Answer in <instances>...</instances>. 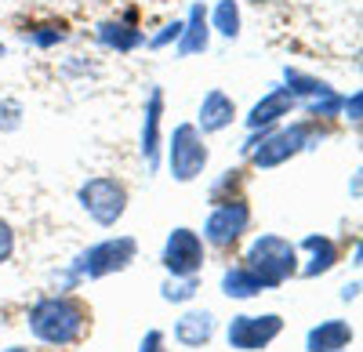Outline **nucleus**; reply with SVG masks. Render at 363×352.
<instances>
[{
  "label": "nucleus",
  "instance_id": "f257e3e1",
  "mask_svg": "<svg viewBox=\"0 0 363 352\" xmlns=\"http://www.w3.org/2000/svg\"><path fill=\"white\" fill-rule=\"evenodd\" d=\"M87 327V309L77 298L55 295V298H40L29 309V331L48 345H73Z\"/></svg>",
  "mask_w": 363,
  "mask_h": 352
},
{
  "label": "nucleus",
  "instance_id": "f03ea898",
  "mask_svg": "<svg viewBox=\"0 0 363 352\" xmlns=\"http://www.w3.org/2000/svg\"><path fill=\"white\" fill-rule=\"evenodd\" d=\"M247 269L262 280V287H280L298 273V251L284 237H258L247 251Z\"/></svg>",
  "mask_w": 363,
  "mask_h": 352
},
{
  "label": "nucleus",
  "instance_id": "7ed1b4c3",
  "mask_svg": "<svg viewBox=\"0 0 363 352\" xmlns=\"http://www.w3.org/2000/svg\"><path fill=\"white\" fill-rule=\"evenodd\" d=\"M309 142H313V127H309V124H294V127L265 131L262 138H251L244 149L251 153L255 167H280V164H287L291 157H298Z\"/></svg>",
  "mask_w": 363,
  "mask_h": 352
},
{
  "label": "nucleus",
  "instance_id": "20e7f679",
  "mask_svg": "<svg viewBox=\"0 0 363 352\" xmlns=\"http://www.w3.org/2000/svg\"><path fill=\"white\" fill-rule=\"evenodd\" d=\"M135 251L138 244L131 237H116V240H102L91 251H84L77 258V276H87V280H99V276H109V273H120L135 261Z\"/></svg>",
  "mask_w": 363,
  "mask_h": 352
},
{
  "label": "nucleus",
  "instance_id": "39448f33",
  "mask_svg": "<svg viewBox=\"0 0 363 352\" xmlns=\"http://www.w3.org/2000/svg\"><path fill=\"white\" fill-rule=\"evenodd\" d=\"M80 208L99 225H113L120 215L128 211V189H124V182H116V178H91L80 189Z\"/></svg>",
  "mask_w": 363,
  "mask_h": 352
},
{
  "label": "nucleus",
  "instance_id": "423d86ee",
  "mask_svg": "<svg viewBox=\"0 0 363 352\" xmlns=\"http://www.w3.org/2000/svg\"><path fill=\"white\" fill-rule=\"evenodd\" d=\"M171 174L178 182H193L196 174L207 167V145L200 138V131L193 124H178L174 135H171Z\"/></svg>",
  "mask_w": 363,
  "mask_h": 352
},
{
  "label": "nucleus",
  "instance_id": "0eeeda50",
  "mask_svg": "<svg viewBox=\"0 0 363 352\" xmlns=\"http://www.w3.org/2000/svg\"><path fill=\"white\" fill-rule=\"evenodd\" d=\"M284 331V319L277 312H265V316H236L229 324V345L240 352H258L265 348L272 338Z\"/></svg>",
  "mask_w": 363,
  "mask_h": 352
},
{
  "label": "nucleus",
  "instance_id": "6e6552de",
  "mask_svg": "<svg viewBox=\"0 0 363 352\" xmlns=\"http://www.w3.org/2000/svg\"><path fill=\"white\" fill-rule=\"evenodd\" d=\"M164 266L167 273H174V280L196 276V269L203 266V240L193 229H174L164 247Z\"/></svg>",
  "mask_w": 363,
  "mask_h": 352
},
{
  "label": "nucleus",
  "instance_id": "1a4fd4ad",
  "mask_svg": "<svg viewBox=\"0 0 363 352\" xmlns=\"http://www.w3.org/2000/svg\"><path fill=\"white\" fill-rule=\"evenodd\" d=\"M247 222H251L247 203L229 200V203H222V208L211 211V218L203 225V237H207V244H215V247H229V244L240 240V232L247 229Z\"/></svg>",
  "mask_w": 363,
  "mask_h": 352
},
{
  "label": "nucleus",
  "instance_id": "9d476101",
  "mask_svg": "<svg viewBox=\"0 0 363 352\" xmlns=\"http://www.w3.org/2000/svg\"><path fill=\"white\" fill-rule=\"evenodd\" d=\"M287 91H291L294 102H298V98H309V109H313V113H335V109L342 106L338 95L330 91L323 80L301 76V73H294V69H287Z\"/></svg>",
  "mask_w": 363,
  "mask_h": 352
},
{
  "label": "nucleus",
  "instance_id": "9b49d317",
  "mask_svg": "<svg viewBox=\"0 0 363 352\" xmlns=\"http://www.w3.org/2000/svg\"><path fill=\"white\" fill-rule=\"evenodd\" d=\"M233 116H236V106H233V98H229L225 91H218V87H215V91L203 95V102H200V127H203L207 135L229 127Z\"/></svg>",
  "mask_w": 363,
  "mask_h": 352
},
{
  "label": "nucleus",
  "instance_id": "f8f14e48",
  "mask_svg": "<svg viewBox=\"0 0 363 352\" xmlns=\"http://www.w3.org/2000/svg\"><path fill=\"white\" fill-rule=\"evenodd\" d=\"M207 40H211V22H207V11H203V4H193L189 22H182L178 55H196V51H207Z\"/></svg>",
  "mask_w": 363,
  "mask_h": 352
},
{
  "label": "nucleus",
  "instance_id": "ddd939ff",
  "mask_svg": "<svg viewBox=\"0 0 363 352\" xmlns=\"http://www.w3.org/2000/svg\"><path fill=\"white\" fill-rule=\"evenodd\" d=\"M160 113H164V91L153 87L145 109V127H142V157L149 167H157V149H160Z\"/></svg>",
  "mask_w": 363,
  "mask_h": 352
},
{
  "label": "nucleus",
  "instance_id": "4468645a",
  "mask_svg": "<svg viewBox=\"0 0 363 352\" xmlns=\"http://www.w3.org/2000/svg\"><path fill=\"white\" fill-rule=\"evenodd\" d=\"M291 109H294V98H291L287 87H272V91L251 109L247 124L258 131V127H265V124H272V120H280V116H287Z\"/></svg>",
  "mask_w": 363,
  "mask_h": 352
},
{
  "label": "nucleus",
  "instance_id": "2eb2a0df",
  "mask_svg": "<svg viewBox=\"0 0 363 352\" xmlns=\"http://www.w3.org/2000/svg\"><path fill=\"white\" fill-rule=\"evenodd\" d=\"M352 341V331L345 319H327V324L309 331V352H338Z\"/></svg>",
  "mask_w": 363,
  "mask_h": 352
},
{
  "label": "nucleus",
  "instance_id": "dca6fc26",
  "mask_svg": "<svg viewBox=\"0 0 363 352\" xmlns=\"http://www.w3.org/2000/svg\"><path fill=\"white\" fill-rule=\"evenodd\" d=\"M211 334H215V316H211V312H186L178 319V327H174V338L182 345H189V348L207 345Z\"/></svg>",
  "mask_w": 363,
  "mask_h": 352
},
{
  "label": "nucleus",
  "instance_id": "f3484780",
  "mask_svg": "<svg viewBox=\"0 0 363 352\" xmlns=\"http://www.w3.org/2000/svg\"><path fill=\"white\" fill-rule=\"evenodd\" d=\"M222 290L229 298H255L258 290H262V280L247 269V266H236L222 276Z\"/></svg>",
  "mask_w": 363,
  "mask_h": 352
},
{
  "label": "nucleus",
  "instance_id": "a211bd4d",
  "mask_svg": "<svg viewBox=\"0 0 363 352\" xmlns=\"http://www.w3.org/2000/svg\"><path fill=\"white\" fill-rule=\"evenodd\" d=\"M99 40L106 47H116V51H131V47L142 44V33L131 29V25H124V22H102L99 25Z\"/></svg>",
  "mask_w": 363,
  "mask_h": 352
},
{
  "label": "nucleus",
  "instance_id": "6ab92c4d",
  "mask_svg": "<svg viewBox=\"0 0 363 352\" xmlns=\"http://www.w3.org/2000/svg\"><path fill=\"white\" fill-rule=\"evenodd\" d=\"M306 247L313 251V266L306 269V276H316V273H327L330 266L338 261V247L330 244L327 237H309L306 240Z\"/></svg>",
  "mask_w": 363,
  "mask_h": 352
},
{
  "label": "nucleus",
  "instance_id": "aec40b11",
  "mask_svg": "<svg viewBox=\"0 0 363 352\" xmlns=\"http://www.w3.org/2000/svg\"><path fill=\"white\" fill-rule=\"evenodd\" d=\"M211 25L218 29L222 37H236L240 33V8H236V0H222V4L215 8V18H211Z\"/></svg>",
  "mask_w": 363,
  "mask_h": 352
},
{
  "label": "nucleus",
  "instance_id": "412c9836",
  "mask_svg": "<svg viewBox=\"0 0 363 352\" xmlns=\"http://www.w3.org/2000/svg\"><path fill=\"white\" fill-rule=\"evenodd\" d=\"M193 295H196V280H193V276H186V283H178V287L167 283V290H164L167 302H186V298H193Z\"/></svg>",
  "mask_w": 363,
  "mask_h": 352
},
{
  "label": "nucleus",
  "instance_id": "4be33fe9",
  "mask_svg": "<svg viewBox=\"0 0 363 352\" xmlns=\"http://www.w3.org/2000/svg\"><path fill=\"white\" fill-rule=\"evenodd\" d=\"M11 251H15V232H11V225L0 218V266L11 258Z\"/></svg>",
  "mask_w": 363,
  "mask_h": 352
},
{
  "label": "nucleus",
  "instance_id": "5701e85b",
  "mask_svg": "<svg viewBox=\"0 0 363 352\" xmlns=\"http://www.w3.org/2000/svg\"><path fill=\"white\" fill-rule=\"evenodd\" d=\"M15 124H18V106H15V102L0 106V127H4V131H11Z\"/></svg>",
  "mask_w": 363,
  "mask_h": 352
},
{
  "label": "nucleus",
  "instance_id": "b1692460",
  "mask_svg": "<svg viewBox=\"0 0 363 352\" xmlns=\"http://www.w3.org/2000/svg\"><path fill=\"white\" fill-rule=\"evenodd\" d=\"M178 37H182V22H171V25H164V33H160V37H153L149 44H153V47H164L167 40H178Z\"/></svg>",
  "mask_w": 363,
  "mask_h": 352
},
{
  "label": "nucleus",
  "instance_id": "393cba45",
  "mask_svg": "<svg viewBox=\"0 0 363 352\" xmlns=\"http://www.w3.org/2000/svg\"><path fill=\"white\" fill-rule=\"evenodd\" d=\"M138 352H167V348H164V334H160V331H149Z\"/></svg>",
  "mask_w": 363,
  "mask_h": 352
},
{
  "label": "nucleus",
  "instance_id": "a878e982",
  "mask_svg": "<svg viewBox=\"0 0 363 352\" xmlns=\"http://www.w3.org/2000/svg\"><path fill=\"white\" fill-rule=\"evenodd\" d=\"M4 352H26V348H4Z\"/></svg>",
  "mask_w": 363,
  "mask_h": 352
},
{
  "label": "nucleus",
  "instance_id": "bb28decb",
  "mask_svg": "<svg viewBox=\"0 0 363 352\" xmlns=\"http://www.w3.org/2000/svg\"><path fill=\"white\" fill-rule=\"evenodd\" d=\"M0 55H4V47H0Z\"/></svg>",
  "mask_w": 363,
  "mask_h": 352
}]
</instances>
